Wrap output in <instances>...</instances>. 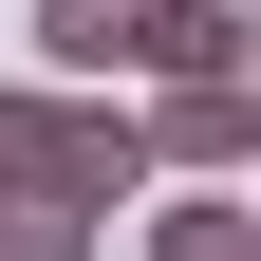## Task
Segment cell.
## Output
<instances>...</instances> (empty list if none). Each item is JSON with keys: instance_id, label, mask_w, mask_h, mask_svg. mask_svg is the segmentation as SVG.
Returning <instances> with one entry per match:
<instances>
[{"instance_id": "6da1fadb", "label": "cell", "mask_w": 261, "mask_h": 261, "mask_svg": "<svg viewBox=\"0 0 261 261\" xmlns=\"http://www.w3.org/2000/svg\"><path fill=\"white\" fill-rule=\"evenodd\" d=\"M0 187H56V205H93V224H112V187H149V149H130V112H112V93L19 75V93H0Z\"/></svg>"}, {"instance_id": "7a4b0ae2", "label": "cell", "mask_w": 261, "mask_h": 261, "mask_svg": "<svg viewBox=\"0 0 261 261\" xmlns=\"http://www.w3.org/2000/svg\"><path fill=\"white\" fill-rule=\"evenodd\" d=\"M130 149L149 168H261V75H149V112H130Z\"/></svg>"}, {"instance_id": "3957f363", "label": "cell", "mask_w": 261, "mask_h": 261, "mask_svg": "<svg viewBox=\"0 0 261 261\" xmlns=\"http://www.w3.org/2000/svg\"><path fill=\"white\" fill-rule=\"evenodd\" d=\"M243 0H149V19H130V75H243Z\"/></svg>"}, {"instance_id": "277c9868", "label": "cell", "mask_w": 261, "mask_h": 261, "mask_svg": "<svg viewBox=\"0 0 261 261\" xmlns=\"http://www.w3.org/2000/svg\"><path fill=\"white\" fill-rule=\"evenodd\" d=\"M130 19H149V0H38V56H56L75 93H112V75H130Z\"/></svg>"}, {"instance_id": "5b68a950", "label": "cell", "mask_w": 261, "mask_h": 261, "mask_svg": "<svg viewBox=\"0 0 261 261\" xmlns=\"http://www.w3.org/2000/svg\"><path fill=\"white\" fill-rule=\"evenodd\" d=\"M149 261H261V224H243V187H187V205L149 224Z\"/></svg>"}, {"instance_id": "8992f818", "label": "cell", "mask_w": 261, "mask_h": 261, "mask_svg": "<svg viewBox=\"0 0 261 261\" xmlns=\"http://www.w3.org/2000/svg\"><path fill=\"white\" fill-rule=\"evenodd\" d=\"M0 261H93V205H56V187H0Z\"/></svg>"}]
</instances>
